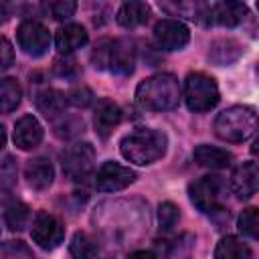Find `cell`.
<instances>
[{"label": "cell", "instance_id": "6da1fadb", "mask_svg": "<svg viewBox=\"0 0 259 259\" xmlns=\"http://www.w3.org/2000/svg\"><path fill=\"white\" fill-rule=\"evenodd\" d=\"M168 148V138L160 130H136L127 136L121 138L119 142V152L127 162H134L138 166L152 164L160 160L166 154Z\"/></svg>", "mask_w": 259, "mask_h": 259}, {"label": "cell", "instance_id": "7a4b0ae2", "mask_svg": "<svg viewBox=\"0 0 259 259\" xmlns=\"http://www.w3.org/2000/svg\"><path fill=\"white\" fill-rule=\"evenodd\" d=\"M136 101L150 111L174 109L180 101V83L170 73H158L144 79L136 89Z\"/></svg>", "mask_w": 259, "mask_h": 259}, {"label": "cell", "instance_id": "3957f363", "mask_svg": "<svg viewBox=\"0 0 259 259\" xmlns=\"http://www.w3.org/2000/svg\"><path fill=\"white\" fill-rule=\"evenodd\" d=\"M95 69H105L115 75H132L136 65V49L127 38H103L93 49Z\"/></svg>", "mask_w": 259, "mask_h": 259}, {"label": "cell", "instance_id": "277c9868", "mask_svg": "<svg viewBox=\"0 0 259 259\" xmlns=\"http://www.w3.org/2000/svg\"><path fill=\"white\" fill-rule=\"evenodd\" d=\"M257 130V113L249 105H233L221 111L214 119V134L231 144L249 140Z\"/></svg>", "mask_w": 259, "mask_h": 259}, {"label": "cell", "instance_id": "5b68a950", "mask_svg": "<svg viewBox=\"0 0 259 259\" xmlns=\"http://www.w3.org/2000/svg\"><path fill=\"white\" fill-rule=\"evenodd\" d=\"M221 95H219V87L214 83V79L206 73H190L184 81V101L186 107L194 113H204L210 111L217 103H219Z\"/></svg>", "mask_w": 259, "mask_h": 259}, {"label": "cell", "instance_id": "8992f818", "mask_svg": "<svg viewBox=\"0 0 259 259\" xmlns=\"http://www.w3.org/2000/svg\"><path fill=\"white\" fill-rule=\"evenodd\" d=\"M221 190H223V180L221 176H202L196 182L188 186V196L190 202L204 214H214L223 210L221 204Z\"/></svg>", "mask_w": 259, "mask_h": 259}, {"label": "cell", "instance_id": "52a82bcc", "mask_svg": "<svg viewBox=\"0 0 259 259\" xmlns=\"http://www.w3.org/2000/svg\"><path fill=\"white\" fill-rule=\"evenodd\" d=\"M247 14V6L241 2H217L210 6H198V10H194V16L198 22L210 26H237Z\"/></svg>", "mask_w": 259, "mask_h": 259}, {"label": "cell", "instance_id": "ba28073f", "mask_svg": "<svg viewBox=\"0 0 259 259\" xmlns=\"http://www.w3.org/2000/svg\"><path fill=\"white\" fill-rule=\"evenodd\" d=\"M30 237H32V241L40 249L53 251V249H57L63 243V239H65V227H63V223L55 214H51L47 210H40L32 219Z\"/></svg>", "mask_w": 259, "mask_h": 259}, {"label": "cell", "instance_id": "9c48e42d", "mask_svg": "<svg viewBox=\"0 0 259 259\" xmlns=\"http://www.w3.org/2000/svg\"><path fill=\"white\" fill-rule=\"evenodd\" d=\"M16 40H18V47L28 57H42L49 51L51 32L38 20H24L16 30Z\"/></svg>", "mask_w": 259, "mask_h": 259}, {"label": "cell", "instance_id": "30bf717a", "mask_svg": "<svg viewBox=\"0 0 259 259\" xmlns=\"http://www.w3.org/2000/svg\"><path fill=\"white\" fill-rule=\"evenodd\" d=\"M95 162V150L91 144H75L63 154V170L71 180H85Z\"/></svg>", "mask_w": 259, "mask_h": 259}, {"label": "cell", "instance_id": "8fae6325", "mask_svg": "<svg viewBox=\"0 0 259 259\" xmlns=\"http://www.w3.org/2000/svg\"><path fill=\"white\" fill-rule=\"evenodd\" d=\"M136 180V172L130 166L117 162H103L95 174V186L101 192H117L127 188Z\"/></svg>", "mask_w": 259, "mask_h": 259}, {"label": "cell", "instance_id": "7c38bea8", "mask_svg": "<svg viewBox=\"0 0 259 259\" xmlns=\"http://www.w3.org/2000/svg\"><path fill=\"white\" fill-rule=\"evenodd\" d=\"M154 38L156 45L164 51H180L190 40V30L184 22L164 18L154 26Z\"/></svg>", "mask_w": 259, "mask_h": 259}, {"label": "cell", "instance_id": "4fadbf2b", "mask_svg": "<svg viewBox=\"0 0 259 259\" xmlns=\"http://www.w3.org/2000/svg\"><path fill=\"white\" fill-rule=\"evenodd\" d=\"M231 190L247 200L251 198L255 192H257V184H259V170H257V164L255 162H245L241 166H237L231 174Z\"/></svg>", "mask_w": 259, "mask_h": 259}, {"label": "cell", "instance_id": "5bb4252c", "mask_svg": "<svg viewBox=\"0 0 259 259\" xmlns=\"http://www.w3.org/2000/svg\"><path fill=\"white\" fill-rule=\"evenodd\" d=\"M121 121V109L117 103H113L111 99H101L95 107V115H93V125L99 138L107 140L111 136V132L119 125Z\"/></svg>", "mask_w": 259, "mask_h": 259}, {"label": "cell", "instance_id": "9a60e30c", "mask_svg": "<svg viewBox=\"0 0 259 259\" xmlns=\"http://www.w3.org/2000/svg\"><path fill=\"white\" fill-rule=\"evenodd\" d=\"M42 142V125L34 115H22L14 125V144L20 150H32Z\"/></svg>", "mask_w": 259, "mask_h": 259}, {"label": "cell", "instance_id": "2e32d148", "mask_svg": "<svg viewBox=\"0 0 259 259\" xmlns=\"http://www.w3.org/2000/svg\"><path fill=\"white\" fill-rule=\"evenodd\" d=\"M24 178L32 190H47L53 184L55 168L47 158H32L24 166Z\"/></svg>", "mask_w": 259, "mask_h": 259}, {"label": "cell", "instance_id": "e0dca14e", "mask_svg": "<svg viewBox=\"0 0 259 259\" xmlns=\"http://www.w3.org/2000/svg\"><path fill=\"white\" fill-rule=\"evenodd\" d=\"M89 40V34L85 30V26L77 24V22H69L65 26H61L55 34V45L59 49V53L63 55H69L81 47H85Z\"/></svg>", "mask_w": 259, "mask_h": 259}, {"label": "cell", "instance_id": "ac0fdd59", "mask_svg": "<svg viewBox=\"0 0 259 259\" xmlns=\"http://www.w3.org/2000/svg\"><path fill=\"white\" fill-rule=\"evenodd\" d=\"M194 156V162L202 168H210V170H223L227 166H231V152L223 150V148H214V146H206V144H200L194 148L192 152Z\"/></svg>", "mask_w": 259, "mask_h": 259}, {"label": "cell", "instance_id": "d6986e66", "mask_svg": "<svg viewBox=\"0 0 259 259\" xmlns=\"http://www.w3.org/2000/svg\"><path fill=\"white\" fill-rule=\"evenodd\" d=\"M150 18V6L146 2H123L117 10V24L123 26V28H136L140 24H146Z\"/></svg>", "mask_w": 259, "mask_h": 259}, {"label": "cell", "instance_id": "ffe728a7", "mask_svg": "<svg viewBox=\"0 0 259 259\" xmlns=\"http://www.w3.org/2000/svg\"><path fill=\"white\" fill-rule=\"evenodd\" d=\"M243 53V47L241 42H237L235 38H219L210 45V51H208V59L219 65V67H225V65H231L235 63Z\"/></svg>", "mask_w": 259, "mask_h": 259}, {"label": "cell", "instance_id": "44dd1931", "mask_svg": "<svg viewBox=\"0 0 259 259\" xmlns=\"http://www.w3.org/2000/svg\"><path fill=\"white\" fill-rule=\"evenodd\" d=\"M34 103L36 107L47 115V117H57L65 111V103H67V97L65 93L57 91V89H51V87H45L40 89L36 95H34Z\"/></svg>", "mask_w": 259, "mask_h": 259}, {"label": "cell", "instance_id": "7402d4cb", "mask_svg": "<svg viewBox=\"0 0 259 259\" xmlns=\"http://www.w3.org/2000/svg\"><path fill=\"white\" fill-rule=\"evenodd\" d=\"M214 259H251V249L245 241L227 235L217 243Z\"/></svg>", "mask_w": 259, "mask_h": 259}, {"label": "cell", "instance_id": "603a6c76", "mask_svg": "<svg viewBox=\"0 0 259 259\" xmlns=\"http://www.w3.org/2000/svg\"><path fill=\"white\" fill-rule=\"evenodd\" d=\"M22 97V89L16 79L2 77L0 79V113H10L18 107Z\"/></svg>", "mask_w": 259, "mask_h": 259}, {"label": "cell", "instance_id": "cb8c5ba5", "mask_svg": "<svg viewBox=\"0 0 259 259\" xmlns=\"http://www.w3.org/2000/svg\"><path fill=\"white\" fill-rule=\"evenodd\" d=\"M28 217H30V210L20 200H10L4 206V221L10 231H22L28 223Z\"/></svg>", "mask_w": 259, "mask_h": 259}, {"label": "cell", "instance_id": "d4e9b609", "mask_svg": "<svg viewBox=\"0 0 259 259\" xmlns=\"http://www.w3.org/2000/svg\"><path fill=\"white\" fill-rule=\"evenodd\" d=\"M69 251L73 255V259H95L97 257V243L95 239H91L87 233H75L69 245Z\"/></svg>", "mask_w": 259, "mask_h": 259}, {"label": "cell", "instance_id": "484cf974", "mask_svg": "<svg viewBox=\"0 0 259 259\" xmlns=\"http://www.w3.org/2000/svg\"><path fill=\"white\" fill-rule=\"evenodd\" d=\"M192 249H194V235L184 233L170 245L166 259H192Z\"/></svg>", "mask_w": 259, "mask_h": 259}, {"label": "cell", "instance_id": "4316f807", "mask_svg": "<svg viewBox=\"0 0 259 259\" xmlns=\"http://www.w3.org/2000/svg\"><path fill=\"white\" fill-rule=\"evenodd\" d=\"M237 227L243 235L251 237V239H257V231H259V210L255 206H249L245 208L241 214H239V221H237Z\"/></svg>", "mask_w": 259, "mask_h": 259}, {"label": "cell", "instance_id": "83f0119b", "mask_svg": "<svg viewBox=\"0 0 259 259\" xmlns=\"http://www.w3.org/2000/svg\"><path fill=\"white\" fill-rule=\"evenodd\" d=\"M178 221H180V210H178V206H176L174 202H170V200L162 202L160 208H158V223H160V229H162V231H172V229L178 225Z\"/></svg>", "mask_w": 259, "mask_h": 259}, {"label": "cell", "instance_id": "f1b7e54d", "mask_svg": "<svg viewBox=\"0 0 259 259\" xmlns=\"http://www.w3.org/2000/svg\"><path fill=\"white\" fill-rule=\"evenodd\" d=\"M0 259H34V255L22 241H8L0 245Z\"/></svg>", "mask_w": 259, "mask_h": 259}, {"label": "cell", "instance_id": "f546056e", "mask_svg": "<svg viewBox=\"0 0 259 259\" xmlns=\"http://www.w3.org/2000/svg\"><path fill=\"white\" fill-rule=\"evenodd\" d=\"M45 8H47V12H49L55 20H65V18H69V16L75 14L77 2H73V0H55V2L45 4Z\"/></svg>", "mask_w": 259, "mask_h": 259}, {"label": "cell", "instance_id": "4dcf8cb0", "mask_svg": "<svg viewBox=\"0 0 259 259\" xmlns=\"http://www.w3.org/2000/svg\"><path fill=\"white\" fill-rule=\"evenodd\" d=\"M91 97H93V93L87 89V87H75V89H71L69 91V95H67V101L69 103H73V105H77V107H85V105H89L91 103Z\"/></svg>", "mask_w": 259, "mask_h": 259}, {"label": "cell", "instance_id": "1f68e13d", "mask_svg": "<svg viewBox=\"0 0 259 259\" xmlns=\"http://www.w3.org/2000/svg\"><path fill=\"white\" fill-rule=\"evenodd\" d=\"M53 71L59 75V77H71L75 71H77V65H75V61L71 59V57H59V59H55V63H53Z\"/></svg>", "mask_w": 259, "mask_h": 259}, {"label": "cell", "instance_id": "d6a6232c", "mask_svg": "<svg viewBox=\"0 0 259 259\" xmlns=\"http://www.w3.org/2000/svg\"><path fill=\"white\" fill-rule=\"evenodd\" d=\"M14 63V51H12V45L8 38L0 36V73L10 69Z\"/></svg>", "mask_w": 259, "mask_h": 259}, {"label": "cell", "instance_id": "836d02e7", "mask_svg": "<svg viewBox=\"0 0 259 259\" xmlns=\"http://www.w3.org/2000/svg\"><path fill=\"white\" fill-rule=\"evenodd\" d=\"M127 259H156V255L152 251H134L127 255Z\"/></svg>", "mask_w": 259, "mask_h": 259}, {"label": "cell", "instance_id": "e575fe53", "mask_svg": "<svg viewBox=\"0 0 259 259\" xmlns=\"http://www.w3.org/2000/svg\"><path fill=\"white\" fill-rule=\"evenodd\" d=\"M10 16V6L6 2H0V22H6Z\"/></svg>", "mask_w": 259, "mask_h": 259}, {"label": "cell", "instance_id": "d590c367", "mask_svg": "<svg viewBox=\"0 0 259 259\" xmlns=\"http://www.w3.org/2000/svg\"><path fill=\"white\" fill-rule=\"evenodd\" d=\"M6 146V130H4V125L0 123V150Z\"/></svg>", "mask_w": 259, "mask_h": 259}, {"label": "cell", "instance_id": "8d00e7d4", "mask_svg": "<svg viewBox=\"0 0 259 259\" xmlns=\"http://www.w3.org/2000/svg\"><path fill=\"white\" fill-rule=\"evenodd\" d=\"M95 259H111V257H95Z\"/></svg>", "mask_w": 259, "mask_h": 259}]
</instances>
